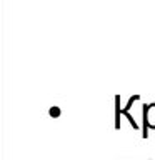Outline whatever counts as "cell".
Wrapping results in <instances>:
<instances>
[{"mask_svg":"<svg viewBox=\"0 0 155 160\" xmlns=\"http://www.w3.org/2000/svg\"><path fill=\"white\" fill-rule=\"evenodd\" d=\"M138 98H140V95H133V97L128 100V103H127V107H125V108H120V107H118V100L115 98V100H117V112H115V118H117V123H115V127H117V125H118V118H120V115L123 113V115H127V117H128V120H130V125H132L133 128H138L137 122H135V120H133V118H132V117H130V115H128V108L132 107V103L135 102V100H138Z\"/></svg>","mask_w":155,"mask_h":160,"instance_id":"2","label":"cell"},{"mask_svg":"<svg viewBox=\"0 0 155 160\" xmlns=\"http://www.w3.org/2000/svg\"><path fill=\"white\" fill-rule=\"evenodd\" d=\"M50 115H52V117H58V115H60V108L58 107H52V108H50Z\"/></svg>","mask_w":155,"mask_h":160,"instance_id":"3","label":"cell"},{"mask_svg":"<svg viewBox=\"0 0 155 160\" xmlns=\"http://www.w3.org/2000/svg\"><path fill=\"white\" fill-rule=\"evenodd\" d=\"M148 128H155V102L143 105V138L148 137Z\"/></svg>","mask_w":155,"mask_h":160,"instance_id":"1","label":"cell"}]
</instances>
